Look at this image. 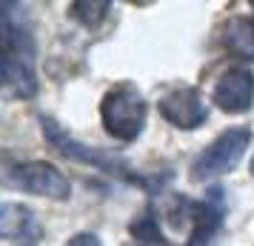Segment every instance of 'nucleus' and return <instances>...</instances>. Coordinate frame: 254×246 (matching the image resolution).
Here are the masks:
<instances>
[{
	"label": "nucleus",
	"instance_id": "f257e3e1",
	"mask_svg": "<svg viewBox=\"0 0 254 246\" xmlns=\"http://www.w3.org/2000/svg\"><path fill=\"white\" fill-rule=\"evenodd\" d=\"M146 117H149V103L137 86L120 83L115 89H109L100 100V120L103 129L115 141L131 143L137 141L146 129Z\"/></svg>",
	"mask_w": 254,
	"mask_h": 246
},
{
	"label": "nucleus",
	"instance_id": "f03ea898",
	"mask_svg": "<svg viewBox=\"0 0 254 246\" xmlns=\"http://www.w3.org/2000/svg\"><path fill=\"white\" fill-rule=\"evenodd\" d=\"M252 138L254 135H252L249 126H231V129H226L223 135H217V138L194 158V164L189 169V172H191V180L203 183V180H211V177L229 175L231 169L243 161L246 149L252 146Z\"/></svg>",
	"mask_w": 254,
	"mask_h": 246
},
{
	"label": "nucleus",
	"instance_id": "7ed1b4c3",
	"mask_svg": "<svg viewBox=\"0 0 254 246\" xmlns=\"http://www.w3.org/2000/svg\"><path fill=\"white\" fill-rule=\"evenodd\" d=\"M6 183L20 189V192L37 195V198H49V200L71 198L69 177L63 175L55 164H46V161H26V164L12 166L6 172Z\"/></svg>",
	"mask_w": 254,
	"mask_h": 246
},
{
	"label": "nucleus",
	"instance_id": "20e7f679",
	"mask_svg": "<svg viewBox=\"0 0 254 246\" xmlns=\"http://www.w3.org/2000/svg\"><path fill=\"white\" fill-rule=\"evenodd\" d=\"M157 109H160V115L172 123L174 129L191 132L208 120V106L194 86H177L172 92H166L160 97Z\"/></svg>",
	"mask_w": 254,
	"mask_h": 246
},
{
	"label": "nucleus",
	"instance_id": "39448f33",
	"mask_svg": "<svg viewBox=\"0 0 254 246\" xmlns=\"http://www.w3.org/2000/svg\"><path fill=\"white\" fill-rule=\"evenodd\" d=\"M211 100L229 115H246L254 106V72L246 66H234V69L223 72L214 83Z\"/></svg>",
	"mask_w": 254,
	"mask_h": 246
},
{
	"label": "nucleus",
	"instance_id": "423d86ee",
	"mask_svg": "<svg viewBox=\"0 0 254 246\" xmlns=\"http://www.w3.org/2000/svg\"><path fill=\"white\" fill-rule=\"evenodd\" d=\"M223 221H226V189L211 186L206 192V200L197 203L186 246H214L217 235L223 232Z\"/></svg>",
	"mask_w": 254,
	"mask_h": 246
},
{
	"label": "nucleus",
	"instance_id": "0eeeda50",
	"mask_svg": "<svg viewBox=\"0 0 254 246\" xmlns=\"http://www.w3.org/2000/svg\"><path fill=\"white\" fill-rule=\"evenodd\" d=\"M40 123H43V135H46L49 141H52L55 146H58L60 155H66V158L77 161V164L97 166V169H112V172L123 169V164H120L117 158H112V155L100 152V149H92V146H86V143H77L74 138H69V135H66V132L60 129L58 123L52 120V117L40 115Z\"/></svg>",
	"mask_w": 254,
	"mask_h": 246
},
{
	"label": "nucleus",
	"instance_id": "6e6552de",
	"mask_svg": "<svg viewBox=\"0 0 254 246\" xmlns=\"http://www.w3.org/2000/svg\"><path fill=\"white\" fill-rule=\"evenodd\" d=\"M3 92L9 97H20V100H29L37 94V78L32 66L26 63L23 58H14V55H3Z\"/></svg>",
	"mask_w": 254,
	"mask_h": 246
},
{
	"label": "nucleus",
	"instance_id": "1a4fd4ad",
	"mask_svg": "<svg viewBox=\"0 0 254 246\" xmlns=\"http://www.w3.org/2000/svg\"><path fill=\"white\" fill-rule=\"evenodd\" d=\"M35 226L32 209L23 203H3L0 206V235L6 241H29V229Z\"/></svg>",
	"mask_w": 254,
	"mask_h": 246
},
{
	"label": "nucleus",
	"instance_id": "9d476101",
	"mask_svg": "<svg viewBox=\"0 0 254 246\" xmlns=\"http://www.w3.org/2000/svg\"><path fill=\"white\" fill-rule=\"evenodd\" d=\"M226 43H229V49L237 58L254 60V26H252V20H246V17L231 20L229 29H226Z\"/></svg>",
	"mask_w": 254,
	"mask_h": 246
},
{
	"label": "nucleus",
	"instance_id": "9b49d317",
	"mask_svg": "<svg viewBox=\"0 0 254 246\" xmlns=\"http://www.w3.org/2000/svg\"><path fill=\"white\" fill-rule=\"evenodd\" d=\"M128 232L134 235V244H146V246H166V238L160 232V221L154 218V212H146L143 218L128 226Z\"/></svg>",
	"mask_w": 254,
	"mask_h": 246
},
{
	"label": "nucleus",
	"instance_id": "f8f14e48",
	"mask_svg": "<svg viewBox=\"0 0 254 246\" xmlns=\"http://www.w3.org/2000/svg\"><path fill=\"white\" fill-rule=\"evenodd\" d=\"M109 9H112V3H106V0H77V3L69 6V14L77 20V23L94 29V26L109 14Z\"/></svg>",
	"mask_w": 254,
	"mask_h": 246
},
{
	"label": "nucleus",
	"instance_id": "ddd939ff",
	"mask_svg": "<svg viewBox=\"0 0 254 246\" xmlns=\"http://www.w3.org/2000/svg\"><path fill=\"white\" fill-rule=\"evenodd\" d=\"M66 246H100V238L94 232H80V235H74V238H69Z\"/></svg>",
	"mask_w": 254,
	"mask_h": 246
},
{
	"label": "nucleus",
	"instance_id": "4468645a",
	"mask_svg": "<svg viewBox=\"0 0 254 246\" xmlns=\"http://www.w3.org/2000/svg\"><path fill=\"white\" fill-rule=\"evenodd\" d=\"M249 172H252V177H254V158H252V166H249Z\"/></svg>",
	"mask_w": 254,
	"mask_h": 246
},
{
	"label": "nucleus",
	"instance_id": "2eb2a0df",
	"mask_svg": "<svg viewBox=\"0 0 254 246\" xmlns=\"http://www.w3.org/2000/svg\"><path fill=\"white\" fill-rule=\"evenodd\" d=\"M134 246H146V244H134Z\"/></svg>",
	"mask_w": 254,
	"mask_h": 246
},
{
	"label": "nucleus",
	"instance_id": "dca6fc26",
	"mask_svg": "<svg viewBox=\"0 0 254 246\" xmlns=\"http://www.w3.org/2000/svg\"><path fill=\"white\" fill-rule=\"evenodd\" d=\"M252 26H254V20H252Z\"/></svg>",
	"mask_w": 254,
	"mask_h": 246
}]
</instances>
